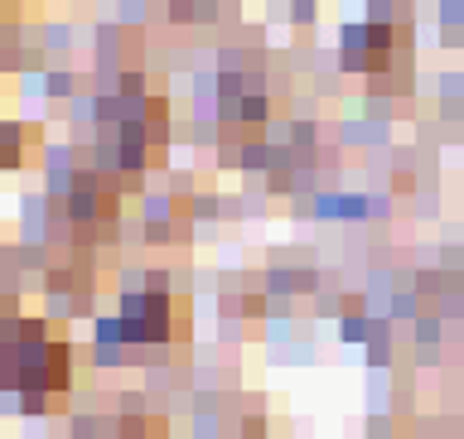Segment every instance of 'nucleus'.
Listing matches in <instances>:
<instances>
[{"label":"nucleus","mask_w":464,"mask_h":439,"mask_svg":"<svg viewBox=\"0 0 464 439\" xmlns=\"http://www.w3.org/2000/svg\"><path fill=\"white\" fill-rule=\"evenodd\" d=\"M435 343H440V319L421 314V319H416V348L426 352V348H435Z\"/></svg>","instance_id":"nucleus-13"},{"label":"nucleus","mask_w":464,"mask_h":439,"mask_svg":"<svg viewBox=\"0 0 464 439\" xmlns=\"http://www.w3.org/2000/svg\"><path fill=\"white\" fill-rule=\"evenodd\" d=\"M392 314H397V319H412V314H416V300H412V294H397V300H392Z\"/></svg>","instance_id":"nucleus-15"},{"label":"nucleus","mask_w":464,"mask_h":439,"mask_svg":"<svg viewBox=\"0 0 464 439\" xmlns=\"http://www.w3.org/2000/svg\"><path fill=\"white\" fill-rule=\"evenodd\" d=\"M44 97H53V102L78 97V73L73 68H44Z\"/></svg>","instance_id":"nucleus-5"},{"label":"nucleus","mask_w":464,"mask_h":439,"mask_svg":"<svg viewBox=\"0 0 464 439\" xmlns=\"http://www.w3.org/2000/svg\"><path fill=\"white\" fill-rule=\"evenodd\" d=\"M34 39H39V49H44V53H63V49H73L78 30H73V24H39Z\"/></svg>","instance_id":"nucleus-6"},{"label":"nucleus","mask_w":464,"mask_h":439,"mask_svg":"<svg viewBox=\"0 0 464 439\" xmlns=\"http://www.w3.org/2000/svg\"><path fill=\"white\" fill-rule=\"evenodd\" d=\"M0 5H20V0H0Z\"/></svg>","instance_id":"nucleus-16"},{"label":"nucleus","mask_w":464,"mask_h":439,"mask_svg":"<svg viewBox=\"0 0 464 439\" xmlns=\"http://www.w3.org/2000/svg\"><path fill=\"white\" fill-rule=\"evenodd\" d=\"M368 333H373L368 314H344L339 319V343H368Z\"/></svg>","instance_id":"nucleus-7"},{"label":"nucleus","mask_w":464,"mask_h":439,"mask_svg":"<svg viewBox=\"0 0 464 439\" xmlns=\"http://www.w3.org/2000/svg\"><path fill=\"white\" fill-rule=\"evenodd\" d=\"M117 92L121 97H150V82H146L140 68H121V73H117Z\"/></svg>","instance_id":"nucleus-11"},{"label":"nucleus","mask_w":464,"mask_h":439,"mask_svg":"<svg viewBox=\"0 0 464 439\" xmlns=\"http://www.w3.org/2000/svg\"><path fill=\"white\" fill-rule=\"evenodd\" d=\"M92 348H126L121 314H97L92 319Z\"/></svg>","instance_id":"nucleus-4"},{"label":"nucleus","mask_w":464,"mask_h":439,"mask_svg":"<svg viewBox=\"0 0 464 439\" xmlns=\"http://www.w3.org/2000/svg\"><path fill=\"white\" fill-rule=\"evenodd\" d=\"M319 20V0H290V24L295 30H309Z\"/></svg>","instance_id":"nucleus-12"},{"label":"nucleus","mask_w":464,"mask_h":439,"mask_svg":"<svg viewBox=\"0 0 464 439\" xmlns=\"http://www.w3.org/2000/svg\"><path fill=\"white\" fill-rule=\"evenodd\" d=\"M237 121L242 126H271V92H247L237 102Z\"/></svg>","instance_id":"nucleus-3"},{"label":"nucleus","mask_w":464,"mask_h":439,"mask_svg":"<svg viewBox=\"0 0 464 439\" xmlns=\"http://www.w3.org/2000/svg\"><path fill=\"white\" fill-rule=\"evenodd\" d=\"M185 218H189V222H204V228H213V222L223 218V198H218V193H189V198H185Z\"/></svg>","instance_id":"nucleus-2"},{"label":"nucleus","mask_w":464,"mask_h":439,"mask_svg":"<svg viewBox=\"0 0 464 439\" xmlns=\"http://www.w3.org/2000/svg\"><path fill=\"white\" fill-rule=\"evenodd\" d=\"M53 410V396L49 391H20V416L24 420H44Z\"/></svg>","instance_id":"nucleus-8"},{"label":"nucleus","mask_w":464,"mask_h":439,"mask_svg":"<svg viewBox=\"0 0 464 439\" xmlns=\"http://www.w3.org/2000/svg\"><path fill=\"white\" fill-rule=\"evenodd\" d=\"M146 15H150V0H117V24H121V30L146 24Z\"/></svg>","instance_id":"nucleus-9"},{"label":"nucleus","mask_w":464,"mask_h":439,"mask_svg":"<svg viewBox=\"0 0 464 439\" xmlns=\"http://www.w3.org/2000/svg\"><path fill=\"white\" fill-rule=\"evenodd\" d=\"M392 10H397L392 0H368V20L363 24H392Z\"/></svg>","instance_id":"nucleus-14"},{"label":"nucleus","mask_w":464,"mask_h":439,"mask_svg":"<svg viewBox=\"0 0 464 439\" xmlns=\"http://www.w3.org/2000/svg\"><path fill=\"white\" fill-rule=\"evenodd\" d=\"M271 140H242V160H237V169H242V174H271Z\"/></svg>","instance_id":"nucleus-1"},{"label":"nucleus","mask_w":464,"mask_h":439,"mask_svg":"<svg viewBox=\"0 0 464 439\" xmlns=\"http://www.w3.org/2000/svg\"><path fill=\"white\" fill-rule=\"evenodd\" d=\"M189 434L194 439H223V420L213 416V410H194V416H189Z\"/></svg>","instance_id":"nucleus-10"}]
</instances>
